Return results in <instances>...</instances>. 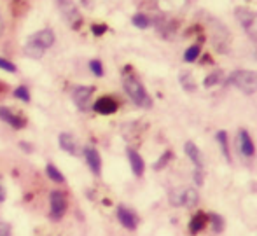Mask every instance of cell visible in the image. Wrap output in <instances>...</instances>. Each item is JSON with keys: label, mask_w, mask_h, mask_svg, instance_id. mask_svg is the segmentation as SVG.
Here are the masks:
<instances>
[{"label": "cell", "mask_w": 257, "mask_h": 236, "mask_svg": "<svg viewBox=\"0 0 257 236\" xmlns=\"http://www.w3.org/2000/svg\"><path fill=\"white\" fill-rule=\"evenodd\" d=\"M0 25H2V20H0Z\"/></svg>", "instance_id": "cell-36"}, {"label": "cell", "mask_w": 257, "mask_h": 236, "mask_svg": "<svg viewBox=\"0 0 257 236\" xmlns=\"http://www.w3.org/2000/svg\"><path fill=\"white\" fill-rule=\"evenodd\" d=\"M21 147H23L25 151H32V147H30V145H28V144H21Z\"/></svg>", "instance_id": "cell-35"}, {"label": "cell", "mask_w": 257, "mask_h": 236, "mask_svg": "<svg viewBox=\"0 0 257 236\" xmlns=\"http://www.w3.org/2000/svg\"><path fill=\"white\" fill-rule=\"evenodd\" d=\"M28 41L34 42L35 46H39L41 49L46 51L54 44V34H53V30H49V28H44V30L35 32Z\"/></svg>", "instance_id": "cell-10"}, {"label": "cell", "mask_w": 257, "mask_h": 236, "mask_svg": "<svg viewBox=\"0 0 257 236\" xmlns=\"http://www.w3.org/2000/svg\"><path fill=\"white\" fill-rule=\"evenodd\" d=\"M84 158H86V163H88L89 170H91L95 175H100V173H102V158H100L98 151H96L95 147H86Z\"/></svg>", "instance_id": "cell-13"}, {"label": "cell", "mask_w": 257, "mask_h": 236, "mask_svg": "<svg viewBox=\"0 0 257 236\" xmlns=\"http://www.w3.org/2000/svg\"><path fill=\"white\" fill-rule=\"evenodd\" d=\"M172 151H166L165 154L161 156V158L158 159V163H154V170H161V168H165L166 166V163L170 161V159H172Z\"/></svg>", "instance_id": "cell-28"}, {"label": "cell", "mask_w": 257, "mask_h": 236, "mask_svg": "<svg viewBox=\"0 0 257 236\" xmlns=\"http://www.w3.org/2000/svg\"><path fill=\"white\" fill-rule=\"evenodd\" d=\"M93 91H95V88H91V86H77V88L72 91L74 103L77 105L79 110H88L89 108V101H91Z\"/></svg>", "instance_id": "cell-6"}, {"label": "cell", "mask_w": 257, "mask_h": 236, "mask_svg": "<svg viewBox=\"0 0 257 236\" xmlns=\"http://www.w3.org/2000/svg\"><path fill=\"white\" fill-rule=\"evenodd\" d=\"M58 6H60L63 16L67 18L68 21H70L72 27L77 28L79 25H81V16H79V13H77V9H75L74 2H70V0H58Z\"/></svg>", "instance_id": "cell-8"}, {"label": "cell", "mask_w": 257, "mask_h": 236, "mask_svg": "<svg viewBox=\"0 0 257 236\" xmlns=\"http://www.w3.org/2000/svg\"><path fill=\"white\" fill-rule=\"evenodd\" d=\"M132 23L135 25L137 28H140V30H146V28L151 25V20H149V16H147V14L137 13L135 16L132 18Z\"/></svg>", "instance_id": "cell-21"}, {"label": "cell", "mask_w": 257, "mask_h": 236, "mask_svg": "<svg viewBox=\"0 0 257 236\" xmlns=\"http://www.w3.org/2000/svg\"><path fill=\"white\" fill-rule=\"evenodd\" d=\"M117 101L114 100L112 96H100L98 100L93 103V110L98 112L102 115H110L117 110Z\"/></svg>", "instance_id": "cell-9"}, {"label": "cell", "mask_w": 257, "mask_h": 236, "mask_svg": "<svg viewBox=\"0 0 257 236\" xmlns=\"http://www.w3.org/2000/svg\"><path fill=\"white\" fill-rule=\"evenodd\" d=\"M6 89H7L6 82H0V93H6Z\"/></svg>", "instance_id": "cell-34"}, {"label": "cell", "mask_w": 257, "mask_h": 236, "mask_svg": "<svg viewBox=\"0 0 257 236\" xmlns=\"http://www.w3.org/2000/svg\"><path fill=\"white\" fill-rule=\"evenodd\" d=\"M210 220H212V227H213V231H222L224 229V220H222V217L220 215H217V213H212V215L208 217Z\"/></svg>", "instance_id": "cell-27"}, {"label": "cell", "mask_w": 257, "mask_h": 236, "mask_svg": "<svg viewBox=\"0 0 257 236\" xmlns=\"http://www.w3.org/2000/svg\"><path fill=\"white\" fill-rule=\"evenodd\" d=\"M184 151H186L187 158L191 159V163L196 166V170H203V156H201V151L194 142H186Z\"/></svg>", "instance_id": "cell-15"}, {"label": "cell", "mask_w": 257, "mask_h": 236, "mask_svg": "<svg viewBox=\"0 0 257 236\" xmlns=\"http://www.w3.org/2000/svg\"><path fill=\"white\" fill-rule=\"evenodd\" d=\"M206 222H208V215L203 212H198L196 215L191 219V222H189V231L193 234H198L200 231H203L205 229V226H206Z\"/></svg>", "instance_id": "cell-17"}, {"label": "cell", "mask_w": 257, "mask_h": 236, "mask_svg": "<svg viewBox=\"0 0 257 236\" xmlns=\"http://www.w3.org/2000/svg\"><path fill=\"white\" fill-rule=\"evenodd\" d=\"M220 75H222L220 72H212L208 77H205L203 86H205V88H212V86L219 84V82H220Z\"/></svg>", "instance_id": "cell-25"}, {"label": "cell", "mask_w": 257, "mask_h": 236, "mask_svg": "<svg viewBox=\"0 0 257 236\" xmlns=\"http://www.w3.org/2000/svg\"><path fill=\"white\" fill-rule=\"evenodd\" d=\"M200 53H201V47L198 46V44L187 47L186 53H184V61H186V63H193V61H196V60H198Z\"/></svg>", "instance_id": "cell-22"}, {"label": "cell", "mask_w": 257, "mask_h": 236, "mask_svg": "<svg viewBox=\"0 0 257 236\" xmlns=\"http://www.w3.org/2000/svg\"><path fill=\"white\" fill-rule=\"evenodd\" d=\"M89 70L93 72V75H96V77H102L103 75V65L100 60H91L89 61Z\"/></svg>", "instance_id": "cell-26"}, {"label": "cell", "mask_w": 257, "mask_h": 236, "mask_svg": "<svg viewBox=\"0 0 257 236\" xmlns=\"http://www.w3.org/2000/svg\"><path fill=\"white\" fill-rule=\"evenodd\" d=\"M194 182H196L198 186L203 184V170H194Z\"/></svg>", "instance_id": "cell-32"}, {"label": "cell", "mask_w": 257, "mask_h": 236, "mask_svg": "<svg viewBox=\"0 0 257 236\" xmlns=\"http://www.w3.org/2000/svg\"><path fill=\"white\" fill-rule=\"evenodd\" d=\"M58 142H60V147L63 149L65 152H68V154H72V156L77 154V144H75L74 137H72L70 133H60Z\"/></svg>", "instance_id": "cell-16"}, {"label": "cell", "mask_w": 257, "mask_h": 236, "mask_svg": "<svg viewBox=\"0 0 257 236\" xmlns=\"http://www.w3.org/2000/svg\"><path fill=\"white\" fill-rule=\"evenodd\" d=\"M122 88H124L126 94L132 98V101L135 105L142 108H151L153 107V100H151L149 93L146 91L144 84L132 74H124L122 75Z\"/></svg>", "instance_id": "cell-1"}, {"label": "cell", "mask_w": 257, "mask_h": 236, "mask_svg": "<svg viewBox=\"0 0 257 236\" xmlns=\"http://www.w3.org/2000/svg\"><path fill=\"white\" fill-rule=\"evenodd\" d=\"M234 14H236L238 23L241 25L245 34L254 42H257V13L255 11L247 9V7H238V9L234 11Z\"/></svg>", "instance_id": "cell-3"}, {"label": "cell", "mask_w": 257, "mask_h": 236, "mask_svg": "<svg viewBox=\"0 0 257 236\" xmlns=\"http://www.w3.org/2000/svg\"><path fill=\"white\" fill-rule=\"evenodd\" d=\"M180 84H182V88L186 89V91H194V89H196V82H194L193 75L187 74V72H184V74L180 75Z\"/></svg>", "instance_id": "cell-23"}, {"label": "cell", "mask_w": 257, "mask_h": 236, "mask_svg": "<svg viewBox=\"0 0 257 236\" xmlns=\"http://www.w3.org/2000/svg\"><path fill=\"white\" fill-rule=\"evenodd\" d=\"M117 219L122 224V227H126L130 231L137 229V226H139V217L126 206H117Z\"/></svg>", "instance_id": "cell-12"}, {"label": "cell", "mask_w": 257, "mask_h": 236, "mask_svg": "<svg viewBox=\"0 0 257 236\" xmlns=\"http://www.w3.org/2000/svg\"><path fill=\"white\" fill-rule=\"evenodd\" d=\"M0 119H2L4 123H7V125H11L14 130H21L27 126V119H25L23 115L14 114V112L7 107H0Z\"/></svg>", "instance_id": "cell-11"}, {"label": "cell", "mask_w": 257, "mask_h": 236, "mask_svg": "<svg viewBox=\"0 0 257 236\" xmlns=\"http://www.w3.org/2000/svg\"><path fill=\"white\" fill-rule=\"evenodd\" d=\"M238 151L243 158H254L255 154V145L252 142L250 135H248L247 130H240L238 132Z\"/></svg>", "instance_id": "cell-7"}, {"label": "cell", "mask_w": 257, "mask_h": 236, "mask_svg": "<svg viewBox=\"0 0 257 236\" xmlns=\"http://www.w3.org/2000/svg\"><path fill=\"white\" fill-rule=\"evenodd\" d=\"M14 96L18 98V100H21V101H25V103H30V91H28V88L27 86H20V88H16L14 89Z\"/></svg>", "instance_id": "cell-24"}, {"label": "cell", "mask_w": 257, "mask_h": 236, "mask_svg": "<svg viewBox=\"0 0 257 236\" xmlns=\"http://www.w3.org/2000/svg\"><path fill=\"white\" fill-rule=\"evenodd\" d=\"M6 199V189H4V186H2V182H0V203Z\"/></svg>", "instance_id": "cell-33"}, {"label": "cell", "mask_w": 257, "mask_h": 236, "mask_svg": "<svg viewBox=\"0 0 257 236\" xmlns=\"http://www.w3.org/2000/svg\"><path fill=\"white\" fill-rule=\"evenodd\" d=\"M215 139H217V142H219L220 151H222V154H224V158H226V161H231V154H229V140H227V133L224 132V130H220V132H217Z\"/></svg>", "instance_id": "cell-18"}, {"label": "cell", "mask_w": 257, "mask_h": 236, "mask_svg": "<svg viewBox=\"0 0 257 236\" xmlns=\"http://www.w3.org/2000/svg\"><path fill=\"white\" fill-rule=\"evenodd\" d=\"M91 32L95 35H103L105 32H107V27H105V25H93L91 27Z\"/></svg>", "instance_id": "cell-30"}, {"label": "cell", "mask_w": 257, "mask_h": 236, "mask_svg": "<svg viewBox=\"0 0 257 236\" xmlns=\"http://www.w3.org/2000/svg\"><path fill=\"white\" fill-rule=\"evenodd\" d=\"M51 219L53 220H60L61 217L67 213V208H68V199H67V194L61 191H53L51 192Z\"/></svg>", "instance_id": "cell-5"}, {"label": "cell", "mask_w": 257, "mask_h": 236, "mask_svg": "<svg viewBox=\"0 0 257 236\" xmlns=\"http://www.w3.org/2000/svg\"><path fill=\"white\" fill-rule=\"evenodd\" d=\"M227 84L238 88L245 94H254L257 91V72L255 70H234L227 77Z\"/></svg>", "instance_id": "cell-2"}, {"label": "cell", "mask_w": 257, "mask_h": 236, "mask_svg": "<svg viewBox=\"0 0 257 236\" xmlns=\"http://www.w3.org/2000/svg\"><path fill=\"white\" fill-rule=\"evenodd\" d=\"M25 54L30 58H34V60H41L42 56H44V49H41L39 46H35L34 42L27 41V44H25Z\"/></svg>", "instance_id": "cell-19"}, {"label": "cell", "mask_w": 257, "mask_h": 236, "mask_svg": "<svg viewBox=\"0 0 257 236\" xmlns=\"http://www.w3.org/2000/svg\"><path fill=\"white\" fill-rule=\"evenodd\" d=\"M126 154H128V161H130V166H132L133 175L142 177L144 170H146V163H144L142 156H140L137 151H133V149H128V151H126Z\"/></svg>", "instance_id": "cell-14"}, {"label": "cell", "mask_w": 257, "mask_h": 236, "mask_svg": "<svg viewBox=\"0 0 257 236\" xmlns=\"http://www.w3.org/2000/svg\"><path fill=\"white\" fill-rule=\"evenodd\" d=\"M0 236H11V226L6 222H0Z\"/></svg>", "instance_id": "cell-31"}, {"label": "cell", "mask_w": 257, "mask_h": 236, "mask_svg": "<svg viewBox=\"0 0 257 236\" xmlns=\"http://www.w3.org/2000/svg\"><path fill=\"white\" fill-rule=\"evenodd\" d=\"M0 68H2V70H6V72H9V74H14V72L18 70L16 65H14L13 61L6 60V58H2V56H0Z\"/></svg>", "instance_id": "cell-29"}, {"label": "cell", "mask_w": 257, "mask_h": 236, "mask_svg": "<svg viewBox=\"0 0 257 236\" xmlns=\"http://www.w3.org/2000/svg\"><path fill=\"white\" fill-rule=\"evenodd\" d=\"M198 201H200V194H198V191L194 187H182L170 194V205L173 206H187V208H191Z\"/></svg>", "instance_id": "cell-4"}, {"label": "cell", "mask_w": 257, "mask_h": 236, "mask_svg": "<svg viewBox=\"0 0 257 236\" xmlns=\"http://www.w3.org/2000/svg\"><path fill=\"white\" fill-rule=\"evenodd\" d=\"M46 173H48V177L53 180V182H56V184H65V175L60 172V170L56 168V166L51 165V163H49V165L46 166Z\"/></svg>", "instance_id": "cell-20"}]
</instances>
